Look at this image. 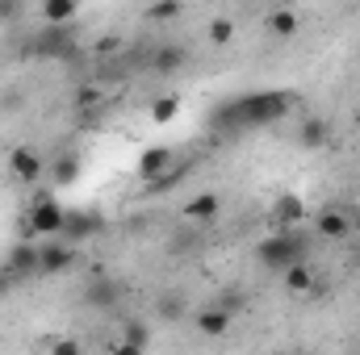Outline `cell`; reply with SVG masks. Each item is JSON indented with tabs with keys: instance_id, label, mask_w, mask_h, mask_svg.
<instances>
[{
	"instance_id": "6da1fadb",
	"label": "cell",
	"mask_w": 360,
	"mask_h": 355,
	"mask_svg": "<svg viewBox=\"0 0 360 355\" xmlns=\"http://www.w3.org/2000/svg\"><path fill=\"white\" fill-rule=\"evenodd\" d=\"M297 100L289 92H252V96H235L226 100L218 113H214V126H226V130H260V126H272L281 117H289Z\"/></svg>"
},
{
	"instance_id": "7a4b0ae2",
	"label": "cell",
	"mask_w": 360,
	"mask_h": 355,
	"mask_svg": "<svg viewBox=\"0 0 360 355\" xmlns=\"http://www.w3.org/2000/svg\"><path fill=\"white\" fill-rule=\"evenodd\" d=\"M302 255H306V239L293 234V226L289 230H276V234L256 243V260H260V267H269V272H281V267L297 264Z\"/></svg>"
},
{
	"instance_id": "3957f363",
	"label": "cell",
	"mask_w": 360,
	"mask_h": 355,
	"mask_svg": "<svg viewBox=\"0 0 360 355\" xmlns=\"http://www.w3.org/2000/svg\"><path fill=\"white\" fill-rule=\"evenodd\" d=\"M63 222H68V209L55 201V196H38L21 222L25 239H59L63 234Z\"/></svg>"
},
{
	"instance_id": "277c9868",
	"label": "cell",
	"mask_w": 360,
	"mask_h": 355,
	"mask_svg": "<svg viewBox=\"0 0 360 355\" xmlns=\"http://www.w3.org/2000/svg\"><path fill=\"white\" fill-rule=\"evenodd\" d=\"M8 176L17 184H38L46 176V159L34 151V147H13L8 151Z\"/></svg>"
},
{
	"instance_id": "5b68a950",
	"label": "cell",
	"mask_w": 360,
	"mask_h": 355,
	"mask_svg": "<svg viewBox=\"0 0 360 355\" xmlns=\"http://www.w3.org/2000/svg\"><path fill=\"white\" fill-rule=\"evenodd\" d=\"M72 264H76V243H55V239L38 243V272L42 276H59Z\"/></svg>"
},
{
	"instance_id": "8992f818",
	"label": "cell",
	"mask_w": 360,
	"mask_h": 355,
	"mask_svg": "<svg viewBox=\"0 0 360 355\" xmlns=\"http://www.w3.org/2000/svg\"><path fill=\"white\" fill-rule=\"evenodd\" d=\"M218 213H222V196H218V192H193V196L180 205V217L193 222V226H210Z\"/></svg>"
},
{
	"instance_id": "52a82bcc",
	"label": "cell",
	"mask_w": 360,
	"mask_h": 355,
	"mask_svg": "<svg viewBox=\"0 0 360 355\" xmlns=\"http://www.w3.org/2000/svg\"><path fill=\"white\" fill-rule=\"evenodd\" d=\"M231 322H235V314H231L226 305H205V309L193 314V330H197L201 339H222V335L231 330Z\"/></svg>"
},
{
	"instance_id": "ba28073f",
	"label": "cell",
	"mask_w": 360,
	"mask_h": 355,
	"mask_svg": "<svg viewBox=\"0 0 360 355\" xmlns=\"http://www.w3.org/2000/svg\"><path fill=\"white\" fill-rule=\"evenodd\" d=\"M314 234L327 239V243H344L352 234V213L348 209H323V213H314Z\"/></svg>"
},
{
	"instance_id": "9c48e42d",
	"label": "cell",
	"mask_w": 360,
	"mask_h": 355,
	"mask_svg": "<svg viewBox=\"0 0 360 355\" xmlns=\"http://www.w3.org/2000/svg\"><path fill=\"white\" fill-rule=\"evenodd\" d=\"M281 284H285L289 297H310V293L319 288V276H314V267H306L302 260H297V264L281 267Z\"/></svg>"
},
{
	"instance_id": "30bf717a",
	"label": "cell",
	"mask_w": 360,
	"mask_h": 355,
	"mask_svg": "<svg viewBox=\"0 0 360 355\" xmlns=\"http://www.w3.org/2000/svg\"><path fill=\"white\" fill-rule=\"evenodd\" d=\"M297 222H306V201H302L297 192H281L276 205H272V226H276V230H289V226H297Z\"/></svg>"
},
{
	"instance_id": "8fae6325",
	"label": "cell",
	"mask_w": 360,
	"mask_h": 355,
	"mask_svg": "<svg viewBox=\"0 0 360 355\" xmlns=\"http://www.w3.org/2000/svg\"><path fill=\"white\" fill-rule=\"evenodd\" d=\"M38 51H42L46 59H72V55H76V42H72L68 25H46V34L38 38Z\"/></svg>"
},
{
	"instance_id": "7c38bea8",
	"label": "cell",
	"mask_w": 360,
	"mask_h": 355,
	"mask_svg": "<svg viewBox=\"0 0 360 355\" xmlns=\"http://www.w3.org/2000/svg\"><path fill=\"white\" fill-rule=\"evenodd\" d=\"M151 347V326L139 322V318H126L122 322V339L113 343V351H147Z\"/></svg>"
},
{
	"instance_id": "4fadbf2b",
	"label": "cell",
	"mask_w": 360,
	"mask_h": 355,
	"mask_svg": "<svg viewBox=\"0 0 360 355\" xmlns=\"http://www.w3.org/2000/svg\"><path fill=\"white\" fill-rule=\"evenodd\" d=\"M84 172V163H80V155H72V151H63V155H55L51 159V168H46V176L51 184H59V188H68V184H76Z\"/></svg>"
},
{
	"instance_id": "5bb4252c",
	"label": "cell",
	"mask_w": 360,
	"mask_h": 355,
	"mask_svg": "<svg viewBox=\"0 0 360 355\" xmlns=\"http://www.w3.org/2000/svg\"><path fill=\"white\" fill-rule=\"evenodd\" d=\"M331 142V126L323 121V117H306L302 126H297V147H306V151H323Z\"/></svg>"
},
{
	"instance_id": "9a60e30c",
	"label": "cell",
	"mask_w": 360,
	"mask_h": 355,
	"mask_svg": "<svg viewBox=\"0 0 360 355\" xmlns=\"http://www.w3.org/2000/svg\"><path fill=\"white\" fill-rule=\"evenodd\" d=\"M264 25H269L272 38H293V34L302 29V17H297V8L281 4V8H272L269 17H264Z\"/></svg>"
},
{
	"instance_id": "2e32d148",
	"label": "cell",
	"mask_w": 360,
	"mask_h": 355,
	"mask_svg": "<svg viewBox=\"0 0 360 355\" xmlns=\"http://www.w3.org/2000/svg\"><path fill=\"white\" fill-rule=\"evenodd\" d=\"M168 163H172V151H168V147H147V151L139 155V180H143V184H151V180L168 168Z\"/></svg>"
},
{
	"instance_id": "e0dca14e",
	"label": "cell",
	"mask_w": 360,
	"mask_h": 355,
	"mask_svg": "<svg viewBox=\"0 0 360 355\" xmlns=\"http://www.w3.org/2000/svg\"><path fill=\"white\" fill-rule=\"evenodd\" d=\"M117 301H122V288L113 280H92L84 288V305H92V309H113Z\"/></svg>"
},
{
	"instance_id": "ac0fdd59",
	"label": "cell",
	"mask_w": 360,
	"mask_h": 355,
	"mask_svg": "<svg viewBox=\"0 0 360 355\" xmlns=\"http://www.w3.org/2000/svg\"><path fill=\"white\" fill-rule=\"evenodd\" d=\"M96 230H101V222H96V213H89V209H84V213L76 209V213H68V222H63V239H68V243H80V239H89Z\"/></svg>"
},
{
	"instance_id": "d6986e66",
	"label": "cell",
	"mask_w": 360,
	"mask_h": 355,
	"mask_svg": "<svg viewBox=\"0 0 360 355\" xmlns=\"http://www.w3.org/2000/svg\"><path fill=\"white\" fill-rule=\"evenodd\" d=\"M184 63H188V51L184 46H160L151 55V72H160V76H176Z\"/></svg>"
},
{
	"instance_id": "ffe728a7",
	"label": "cell",
	"mask_w": 360,
	"mask_h": 355,
	"mask_svg": "<svg viewBox=\"0 0 360 355\" xmlns=\"http://www.w3.org/2000/svg\"><path fill=\"white\" fill-rule=\"evenodd\" d=\"M4 267H8V272H17V276H30V272H38V247H34V243H17V247L8 251Z\"/></svg>"
},
{
	"instance_id": "44dd1931",
	"label": "cell",
	"mask_w": 360,
	"mask_h": 355,
	"mask_svg": "<svg viewBox=\"0 0 360 355\" xmlns=\"http://www.w3.org/2000/svg\"><path fill=\"white\" fill-rule=\"evenodd\" d=\"M176 113H180V92H164L147 105V121H155V126H168Z\"/></svg>"
},
{
	"instance_id": "7402d4cb",
	"label": "cell",
	"mask_w": 360,
	"mask_h": 355,
	"mask_svg": "<svg viewBox=\"0 0 360 355\" xmlns=\"http://www.w3.org/2000/svg\"><path fill=\"white\" fill-rule=\"evenodd\" d=\"M76 13H80V0H42V21L46 25H72Z\"/></svg>"
},
{
	"instance_id": "603a6c76",
	"label": "cell",
	"mask_w": 360,
	"mask_h": 355,
	"mask_svg": "<svg viewBox=\"0 0 360 355\" xmlns=\"http://www.w3.org/2000/svg\"><path fill=\"white\" fill-rule=\"evenodd\" d=\"M205 38H210V46H231L235 42V21L231 17H214L205 25Z\"/></svg>"
},
{
	"instance_id": "cb8c5ba5",
	"label": "cell",
	"mask_w": 360,
	"mask_h": 355,
	"mask_svg": "<svg viewBox=\"0 0 360 355\" xmlns=\"http://www.w3.org/2000/svg\"><path fill=\"white\" fill-rule=\"evenodd\" d=\"M184 17V0H155L147 4V21H180Z\"/></svg>"
},
{
	"instance_id": "d4e9b609",
	"label": "cell",
	"mask_w": 360,
	"mask_h": 355,
	"mask_svg": "<svg viewBox=\"0 0 360 355\" xmlns=\"http://www.w3.org/2000/svg\"><path fill=\"white\" fill-rule=\"evenodd\" d=\"M160 318H164V322H180V318H184V297H176V293L160 297Z\"/></svg>"
},
{
	"instance_id": "484cf974",
	"label": "cell",
	"mask_w": 360,
	"mask_h": 355,
	"mask_svg": "<svg viewBox=\"0 0 360 355\" xmlns=\"http://www.w3.org/2000/svg\"><path fill=\"white\" fill-rule=\"evenodd\" d=\"M42 347L55 355H80V343L76 339H42Z\"/></svg>"
},
{
	"instance_id": "4316f807",
	"label": "cell",
	"mask_w": 360,
	"mask_h": 355,
	"mask_svg": "<svg viewBox=\"0 0 360 355\" xmlns=\"http://www.w3.org/2000/svg\"><path fill=\"white\" fill-rule=\"evenodd\" d=\"M101 100V88H80L76 96H72V105H76V113H84V109H92Z\"/></svg>"
},
{
	"instance_id": "83f0119b",
	"label": "cell",
	"mask_w": 360,
	"mask_h": 355,
	"mask_svg": "<svg viewBox=\"0 0 360 355\" xmlns=\"http://www.w3.org/2000/svg\"><path fill=\"white\" fill-rule=\"evenodd\" d=\"M17 280H21L17 272H8V267H0V297H8V288H13Z\"/></svg>"
},
{
	"instance_id": "f1b7e54d",
	"label": "cell",
	"mask_w": 360,
	"mask_h": 355,
	"mask_svg": "<svg viewBox=\"0 0 360 355\" xmlns=\"http://www.w3.org/2000/svg\"><path fill=\"white\" fill-rule=\"evenodd\" d=\"M17 13H21L17 0H0V21H4V17H17Z\"/></svg>"
},
{
	"instance_id": "f546056e",
	"label": "cell",
	"mask_w": 360,
	"mask_h": 355,
	"mask_svg": "<svg viewBox=\"0 0 360 355\" xmlns=\"http://www.w3.org/2000/svg\"><path fill=\"white\" fill-rule=\"evenodd\" d=\"M352 234H360V205L352 209Z\"/></svg>"
},
{
	"instance_id": "4dcf8cb0",
	"label": "cell",
	"mask_w": 360,
	"mask_h": 355,
	"mask_svg": "<svg viewBox=\"0 0 360 355\" xmlns=\"http://www.w3.org/2000/svg\"><path fill=\"white\" fill-rule=\"evenodd\" d=\"M356 126H360V113H356Z\"/></svg>"
}]
</instances>
